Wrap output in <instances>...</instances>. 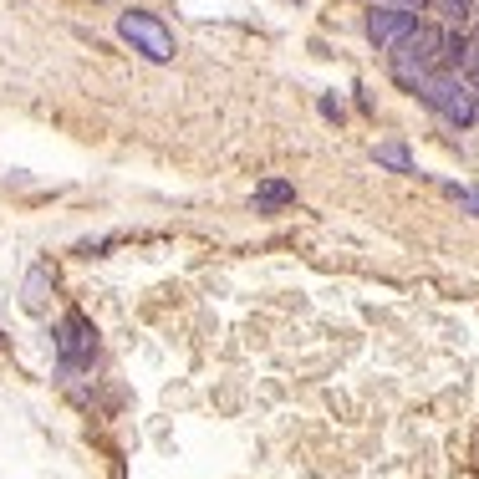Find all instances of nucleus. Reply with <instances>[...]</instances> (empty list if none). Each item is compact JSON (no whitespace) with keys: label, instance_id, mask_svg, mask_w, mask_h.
<instances>
[{"label":"nucleus","instance_id":"obj_6","mask_svg":"<svg viewBox=\"0 0 479 479\" xmlns=\"http://www.w3.org/2000/svg\"><path fill=\"white\" fill-rule=\"evenodd\" d=\"M372 159H378V169H393V174H418L414 153H408L403 144H378V153H372Z\"/></svg>","mask_w":479,"mask_h":479},{"label":"nucleus","instance_id":"obj_11","mask_svg":"<svg viewBox=\"0 0 479 479\" xmlns=\"http://www.w3.org/2000/svg\"><path fill=\"white\" fill-rule=\"evenodd\" d=\"M475 82H479V72H475Z\"/></svg>","mask_w":479,"mask_h":479},{"label":"nucleus","instance_id":"obj_9","mask_svg":"<svg viewBox=\"0 0 479 479\" xmlns=\"http://www.w3.org/2000/svg\"><path fill=\"white\" fill-rule=\"evenodd\" d=\"M459 72H479V31H464V57Z\"/></svg>","mask_w":479,"mask_h":479},{"label":"nucleus","instance_id":"obj_5","mask_svg":"<svg viewBox=\"0 0 479 479\" xmlns=\"http://www.w3.org/2000/svg\"><path fill=\"white\" fill-rule=\"evenodd\" d=\"M286 205H296V184H286V179H266L256 189V214H275Z\"/></svg>","mask_w":479,"mask_h":479},{"label":"nucleus","instance_id":"obj_7","mask_svg":"<svg viewBox=\"0 0 479 479\" xmlns=\"http://www.w3.org/2000/svg\"><path fill=\"white\" fill-rule=\"evenodd\" d=\"M47 281H51V275L41 271V266L26 275V311H41V306H47Z\"/></svg>","mask_w":479,"mask_h":479},{"label":"nucleus","instance_id":"obj_12","mask_svg":"<svg viewBox=\"0 0 479 479\" xmlns=\"http://www.w3.org/2000/svg\"><path fill=\"white\" fill-rule=\"evenodd\" d=\"M372 5H378V0H372Z\"/></svg>","mask_w":479,"mask_h":479},{"label":"nucleus","instance_id":"obj_10","mask_svg":"<svg viewBox=\"0 0 479 479\" xmlns=\"http://www.w3.org/2000/svg\"><path fill=\"white\" fill-rule=\"evenodd\" d=\"M449 194H454V199H459L464 209H469V214H475L479 220V189H464V184H449Z\"/></svg>","mask_w":479,"mask_h":479},{"label":"nucleus","instance_id":"obj_1","mask_svg":"<svg viewBox=\"0 0 479 479\" xmlns=\"http://www.w3.org/2000/svg\"><path fill=\"white\" fill-rule=\"evenodd\" d=\"M418 102L423 108H433L444 123H454V128H469V123H479L475 112V87H469V77L464 72H429V77L414 87Z\"/></svg>","mask_w":479,"mask_h":479},{"label":"nucleus","instance_id":"obj_8","mask_svg":"<svg viewBox=\"0 0 479 479\" xmlns=\"http://www.w3.org/2000/svg\"><path fill=\"white\" fill-rule=\"evenodd\" d=\"M429 5L449 21V26H459V21L469 16V11H475V0H429Z\"/></svg>","mask_w":479,"mask_h":479},{"label":"nucleus","instance_id":"obj_3","mask_svg":"<svg viewBox=\"0 0 479 479\" xmlns=\"http://www.w3.org/2000/svg\"><path fill=\"white\" fill-rule=\"evenodd\" d=\"M57 347H62V368H82V362H92V352H97L92 321L72 311V317L62 321V332H57Z\"/></svg>","mask_w":479,"mask_h":479},{"label":"nucleus","instance_id":"obj_4","mask_svg":"<svg viewBox=\"0 0 479 479\" xmlns=\"http://www.w3.org/2000/svg\"><path fill=\"white\" fill-rule=\"evenodd\" d=\"M414 11H403V5H372L368 11V36H372V47H393V41H398L403 31H408V26H414Z\"/></svg>","mask_w":479,"mask_h":479},{"label":"nucleus","instance_id":"obj_2","mask_svg":"<svg viewBox=\"0 0 479 479\" xmlns=\"http://www.w3.org/2000/svg\"><path fill=\"white\" fill-rule=\"evenodd\" d=\"M118 31H123V41H133V51H144L148 62H169L174 57V31L159 16H148V11H123Z\"/></svg>","mask_w":479,"mask_h":479}]
</instances>
